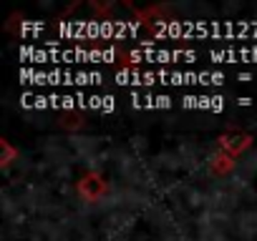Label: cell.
<instances>
[{"mask_svg": "<svg viewBox=\"0 0 257 241\" xmlns=\"http://www.w3.org/2000/svg\"><path fill=\"white\" fill-rule=\"evenodd\" d=\"M128 103L134 108H169L174 103L172 96H152V93H132Z\"/></svg>", "mask_w": 257, "mask_h": 241, "instance_id": "cell-9", "label": "cell"}, {"mask_svg": "<svg viewBox=\"0 0 257 241\" xmlns=\"http://www.w3.org/2000/svg\"><path fill=\"white\" fill-rule=\"evenodd\" d=\"M21 106L23 108H61V110H73V108H88V110H116V98L113 96H91V93H66V96H56V93H23L21 96Z\"/></svg>", "mask_w": 257, "mask_h": 241, "instance_id": "cell-5", "label": "cell"}, {"mask_svg": "<svg viewBox=\"0 0 257 241\" xmlns=\"http://www.w3.org/2000/svg\"><path fill=\"white\" fill-rule=\"evenodd\" d=\"M113 80L118 86H222L227 78L217 70H137L121 68Z\"/></svg>", "mask_w": 257, "mask_h": 241, "instance_id": "cell-2", "label": "cell"}, {"mask_svg": "<svg viewBox=\"0 0 257 241\" xmlns=\"http://www.w3.org/2000/svg\"><path fill=\"white\" fill-rule=\"evenodd\" d=\"M18 58L33 66H46V63H113L118 58L116 48H61L56 43L46 46H21Z\"/></svg>", "mask_w": 257, "mask_h": 241, "instance_id": "cell-3", "label": "cell"}, {"mask_svg": "<svg viewBox=\"0 0 257 241\" xmlns=\"http://www.w3.org/2000/svg\"><path fill=\"white\" fill-rule=\"evenodd\" d=\"M56 28L66 40H123L142 33L139 20H61Z\"/></svg>", "mask_w": 257, "mask_h": 241, "instance_id": "cell-4", "label": "cell"}, {"mask_svg": "<svg viewBox=\"0 0 257 241\" xmlns=\"http://www.w3.org/2000/svg\"><path fill=\"white\" fill-rule=\"evenodd\" d=\"M207 58H209L212 63H257V46L209 50V53H207Z\"/></svg>", "mask_w": 257, "mask_h": 241, "instance_id": "cell-8", "label": "cell"}, {"mask_svg": "<svg viewBox=\"0 0 257 241\" xmlns=\"http://www.w3.org/2000/svg\"><path fill=\"white\" fill-rule=\"evenodd\" d=\"M43 30H46V23H21V33H23V36L43 33Z\"/></svg>", "mask_w": 257, "mask_h": 241, "instance_id": "cell-11", "label": "cell"}, {"mask_svg": "<svg viewBox=\"0 0 257 241\" xmlns=\"http://www.w3.org/2000/svg\"><path fill=\"white\" fill-rule=\"evenodd\" d=\"M18 80L26 86H98L103 83L101 73L93 70H43V68H21Z\"/></svg>", "mask_w": 257, "mask_h": 241, "instance_id": "cell-6", "label": "cell"}, {"mask_svg": "<svg viewBox=\"0 0 257 241\" xmlns=\"http://www.w3.org/2000/svg\"><path fill=\"white\" fill-rule=\"evenodd\" d=\"M157 38L169 40H237V38H254L257 36V20H159L154 23Z\"/></svg>", "mask_w": 257, "mask_h": 241, "instance_id": "cell-1", "label": "cell"}, {"mask_svg": "<svg viewBox=\"0 0 257 241\" xmlns=\"http://www.w3.org/2000/svg\"><path fill=\"white\" fill-rule=\"evenodd\" d=\"M199 58L197 50H187V48H157V46H139L137 50L128 53L132 63H194Z\"/></svg>", "mask_w": 257, "mask_h": 241, "instance_id": "cell-7", "label": "cell"}, {"mask_svg": "<svg viewBox=\"0 0 257 241\" xmlns=\"http://www.w3.org/2000/svg\"><path fill=\"white\" fill-rule=\"evenodd\" d=\"M184 108H204V110H222L224 98L222 96H182Z\"/></svg>", "mask_w": 257, "mask_h": 241, "instance_id": "cell-10", "label": "cell"}]
</instances>
